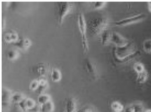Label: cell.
Segmentation results:
<instances>
[{
  "instance_id": "6da1fadb",
  "label": "cell",
  "mask_w": 151,
  "mask_h": 112,
  "mask_svg": "<svg viewBox=\"0 0 151 112\" xmlns=\"http://www.w3.org/2000/svg\"><path fill=\"white\" fill-rule=\"evenodd\" d=\"M108 24V21L106 18H95L89 21L87 29L92 36H97L106 30Z\"/></svg>"
},
{
  "instance_id": "7a4b0ae2",
  "label": "cell",
  "mask_w": 151,
  "mask_h": 112,
  "mask_svg": "<svg viewBox=\"0 0 151 112\" xmlns=\"http://www.w3.org/2000/svg\"><path fill=\"white\" fill-rule=\"evenodd\" d=\"M137 51V46L132 41L122 47H116L115 55L117 61H120L132 55Z\"/></svg>"
},
{
  "instance_id": "3957f363",
  "label": "cell",
  "mask_w": 151,
  "mask_h": 112,
  "mask_svg": "<svg viewBox=\"0 0 151 112\" xmlns=\"http://www.w3.org/2000/svg\"><path fill=\"white\" fill-rule=\"evenodd\" d=\"M78 29L81 34L82 46L85 53H87L89 50L88 40H87L86 31H87V24L86 22L84 17L82 13L78 15Z\"/></svg>"
},
{
  "instance_id": "277c9868",
  "label": "cell",
  "mask_w": 151,
  "mask_h": 112,
  "mask_svg": "<svg viewBox=\"0 0 151 112\" xmlns=\"http://www.w3.org/2000/svg\"><path fill=\"white\" fill-rule=\"evenodd\" d=\"M58 22L61 24L65 17L70 12L73 7L72 4L68 2H58L56 3Z\"/></svg>"
},
{
  "instance_id": "5b68a950",
  "label": "cell",
  "mask_w": 151,
  "mask_h": 112,
  "mask_svg": "<svg viewBox=\"0 0 151 112\" xmlns=\"http://www.w3.org/2000/svg\"><path fill=\"white\" fill-rule=\"evenodd\" d=\"M146 17V16L145 14L144 13H141L133 16L127 18L120 21H117L115 23V24L117 26H124L129 25L142 21Z\"/></svg>"
},
{
  "instance_id": "8992f818",
  "label": "cell",
  "mask_w": 151,
  "mask_h": 112,
  "mask_svg": "<svg viewBox=\"0 0 151 112\" xmlns=\"http://www.w3.org/2000/svg\"><path fill=\"white\" fill-rule=\"evenodd\" d=\"M50 71L49 64L45 63H40L37 64L34 68V73L41 78H45L48 76Z\"/></svg>"
},
{
  "instance_id": "52a82bcc",
  "label": "cell",
  "mask_w": 151,
  "mask_h": 112,
  "mask_svg": "<svg viewBox=\"0 0 151 112\" xmlns=\"http://www.w3.org/2000/svg\"><path fill=\"white\" fill-rule=\"evenodd\" d=\"M85 68L86 72L93 78H96L98 76V71L96 64L91 60L86 59L84 63Z\"/></svg>"
},
{
  "instance_id": "ba28073f",
  "label": "cell",
  "mask_w": 151,
  "mask_h": 112,
  "mask_svg": "<svg viewBox=\"0 0 151 112\" xmlns=\"http://www.w3.org/2000/svg\"><path fill=\"white\" fill-rule=\"evenodd\" d=\"M111 42L114 44L116 47H122L128 44L129 41L120 34L112 32Z\"/></svg>"
},
{
  "instance_id": "9c48e42d",
  "label": "cell",
  "mask_w": 151,
  "mask_h": 112,
  "mask_svg": "<svg viewBox=\"0 0 151 112\" xmlns=\"http://www.w3.org/2000/svg\"><path fill=\"white\" fill-rule=\"evenodd\" d=\"M12 44L18 48L24 50L28 49L30 46L31 42L29 39L26 38H19L17 41L12 43Z\"/></svg>"
},
{
  "instance_id": "30bf717a",
  "label": "cell",
  "mask_w": 151,
  "mask_h": 112,
  "mask_svg": "<svg viewBox=\"0 0 151 112\" xmlns=\"http://www.w3.org/2000/svg\"><path fill=\"white\" fill-rule=\"evenodd\" d=\"M12 93L10 90L3 87L2 91V104L3 106H7L12 101Z\"/></svg>"
},
{
  "instance_id": "8fae6325",
  "label": "cell",
  "mask_w": 151,
  "mask_h": 112,
  "mask_svg": "<svg viewBox=\"0 0 151 112\" xmlns=\"http://www.w3.org/2000/svg\"><path fill=\"white\" fill-rule=\"evenodd\" d=\"M4 39L5 41L9 43H12L16 42L19 39L17 34L13 31H10L8 32L4 36Z\"/></svg>"
},
{
  "instance_id": "7c38bea8",
  "label": "cell",
  "mask_w": 151,
  "mask_h": 112,
  "mask_svg": "<svg viewBox=\"0 0 151 112\" xmlns=\"http://www.w3.org/2000/svg\"><path fill=\"white\" fill-rule=\"evenodd\" d=\"M112 33V32L106 29L101 34V44L103 46L107 45L109 42H111Z\"/></svg>"
},
{
  "instance_id": "4fadbf2b",
  "label": "cell",
  "mask_w": 151,
  "mask_h": 112,
  "mask_svg": "<svg viewBox=\"0 0 151 112\" xmlns=\"http://www.w3.org/2000/svg\"><path fill=\"white\" fill-rule=\"evenodd\" d=\"M148 77V74L147 71L145 70L144 71L137 74V82L139 83H145L147 80Z\"/></svg>"
},
{
  "instance_id": "5bb4252c",
  "label": "cell",
  "mask_w": 151,
  "mask_h": 112,
  "mask_svg": "<svg viewBox=\"0 0 151 112\" xmlns=\"http://www.w3.org/2000/svg\"><path fill=\"white\" fill-rule=\"evenodd\" d=\"M48 87V84L45 78H41L39 80V86L37 90V92L40 94H43V93L45 91Z\"/></svg>"
},
{
  "instance_id": "9a60e30c",
  "label": "cell",
  "mask_w": 151,
  "mask_h": 112,
  "mask_svg": "<svg viewBox=\"0 0 151 112\" xmlns=\"http://www.w3.org/2000/svg\"><path fill=\"white\" fill-rule=\"evenodd\" d=\"M76 106V102L74 99L72 98H69L66 103V112H75Z\"/></svg>"
},
{
  "instance_id": "2e32d148",
  "label": "cell",
  "mask_w": 151,
  "mask_h": 112,
  "mask_svg": "<svg viewBox=\"0 0 151 112\" xmlns=\"http://www.w3.org/2000/svg\"><path fill=\"white\" fill-rule=\"evenodd\" d=\"M40 110L41 112H52L54 110V105L51 101L45 104L41 105Z\"/></svg>"
},
{
  "instance_id": "e0dca14e",
  "label": "cell",
  "mask_w": 151,
  "mask_h": 112,
  "mask_svg": "<svg viewBox=\"0 0 151 112\" xmlns=\"http://www.w3.org/2000/svg\"><path fill=\"white\" fill-rule=\"evenodd\" d=\"M52 80L54 82H59L61 78V74L57 69L53 68L51 74Z\"/></svg>"
},
{
  "instance_id": "ac0fdd59",
  "label": "cell",
  "mask_w": 151,
  "mask_h": 112,
  "mask_svg": "<svg viewBox=\"0 0 151 112\" xmlns=\"http://www.w3.org/2000/svg\"><path fill=\"white\" fill-rule=\"evenodd\" d=\"M25 98L23 94L20 92H17L12 95V101L16 103H19Z\"/></svg>"
},
{
  "instance_id": "d6986e66",
  "label": "cell",
  "mask_w": 151,
  "mask_h": 112,
  "mask_svg": "<svg viewBox=\"0 0 151 112\" xmlns=\"http://www.w3.org/2000/svg\"><path fill=\"white\" fill-rule=\"evenodd\" d=\"M19 56V53L17 50L12 49L7 53V58L10 61H14L17 59Z\"/></svg>"
},
{
  "instance_id": "ffe728a7",
  "label": "cell",
  "mask_w": 151,
  "mask_h": 112,
  "mask_svg": "<svg viewBox=\"0 0 151 112\" xmlns=\"http://www.w3.org/2000/svg\"><path fill=\"white\" fill-rule=\"evenodd\" d=\"M143 48L146 53L151 54V39L145 40L143 42Z\"/></svg>"
},
{
  "instance_id": "44dd1931",
  "label": "cell",
  "mask_w": 151,
  "mask_h": 112,
  "mask_svg": "<svg viewBox=\"0 0 151 112\" xmlns=\"http://www.w3.org/2000/svg\"><path fill=\"white\" fill-rule=\"evenodd\" d=\"M50 97L47 94H40L38 98V101L40 105H42L45 104L47 102L50 101Z\"/></svg>"
},
{
  "instance_id": "7402d4cb",
  "label": "cell",
  "mask_w": 151,
  "mask_h": 112,
  "mask_svg": "<svg viewBox=\"0 0 151 112\" xmlns=\"http://www.w3.org/2000/svg\"><path fill=\"white\" fill-rule=\"evenodd\" d=\"M133 68L134 71L137 72V74L140 73L145 70L144 64L142 63L139 62L135 63L133 65Z\"/></svg>"
},
{
  "instance_id": "603a6c76",
  "label": "cell",
  "mask_w": 151,
  "mask_h": 112,
  "mask_svg": "<svg viewBox=\"0 0 151 112\" xmlns=\"http://www.w3.org/2000/svg\"><path fill=\"white\" fill-rule=\"evenodd\" d=\"M111 108L114 112H121L123 110L124 107L118 101H114L111 104Z\"/></svg>"
},
{
  "instance_id": "cb8c5ba5",
  "label": "cell",
  "mask_w": 151,
  "mask_h": 112,
  "mask_svg": "<svg viewBox=\"0 0 151 112\" xmlns=\"http://www.w3.org/2000/svg\"><path fill=\"white\" fill-rule=\"evenodd\" d=\"M26 106L28 110H30L36 106V103L32 99L27 98L26 101Z\"/></svg>"
},
{
  "instance_id": "d4e9b609",
  "label": "cell",
  "mask_w": 151,
  "mask_h": 112,
  "mask_svg": "<svg viewBox=\"0 0 151 112\" xmlns=\"http://www.w3.org/2000/svg\"><path fill=\"white\" fill-rule=\"evenodd\" d=\"M131 106L133 112H142L143 111V106L139 103H136Z\"/></svg>"
},
{
  "instance_id": "484cf974",
  "label": "cell",
  "mask_w": 151,
  "mask_h": 112,
  "mask_svg": "<svg viewBox=\"0 0 151 112\" xmlns=\"http://www.w3.org/2000/svg\"><path fill=\"white\" fill-rule=\"evenodd\" d=\"M39 86V80L32 81L30 85L29 88L32 91H37Z\"/></svg>"
},
{
  "instance_id": "4316f807",
  "label": "cell",
  "mask_w": 151,
  "mask_h": 112,
  "mask_svg": "<svg viewBox=\"0 0 151 112\" xmlns=\"http://www.w3.org/2000/svg\"><path fill=\"white\" fill-rule=\"evenodd\" d=\"M26 98H25L23 100L18 103V106L23 110L24 112H26L28 110L26 104Z\"/></svg>"
},
{
  "instance_id": "83f0119b",
  "label": "cell",
  "mask_w": 151,
  "mask_h": 112,
  "mask_svg": "<svg viewBox=\"0 0 151 112\" xmlns=\"http://www.w3.org/2000/svg\"><path fill=\"white\" fill-rule=\"evenodd\" d=\"M106 3L104 2H96L93 4V9H101L106 5Z\"/></svg>"
},
{
  "instance_id": "f1b7e54d",
  "label": "cell",
  "mask_w": 151,
  "mask_h": 112,
  "mask_svg": "<svg viewBox=\"0 0 151 112\" xmlns=\"http://www.w3.org/2000/svg\"><path fill=\"white\" fill-rule=\"evenodd\" d=\"M40 111V108L38 105H36V106L31 110H29V112H39Z\"/></svg>"
},
{
  "instance_id": "f546056e",
  "label": "cell",
  "mask_w": 151,
  "mask_h": 112,
  "mask_svg": "<svg viewBox=\"0 0 151 112\" xmlns=\"http://www.w3.org/2000/svg\"><path fill=\"white\" fill-rule=\"evenodd\" d=\"M124 112H133L132 106H129L126 107L124 109Z\"/></svg>"
},
{
  "instance_id": "4dcf8cb0",
  "label": "cell",
  "mask_w": 151,
  "mask_h": 112,
  "mask_svg": "<svg viewBox=\"0 0 151 112\" xmlns=\"http://www.w3.org/2000/svg\"><path fill=\"white\" fill-rule=\"evenodd\" d=\"M148 9H149V10L151 12V2L148 3Z\"/></svg>"
},
{
  "instance_id": "1f68e13d",
  "label": "cell",
  "mask_w": 151,
  "mask_h": 112,
  "mask_svg": "<svg viewBox=\"0 0 151 112\" xmlns=\"http://www.w3.org/2000/svg\"><path fill=\"white\" fill-rule=\"evenodd\" d=\"M145 112H151V109H148V110H147Z\"/></svg>"
},
{
  "instance_id": "d6a6232c",
  "label": "cell",
  "mask_w": 151,
  "mask_h": 112,
  "mask_svg": "<svg viewBox=\"0 0 151 112\" xmlns=\"http://www.w3.org/2000/svg\"><path fill=\"white\" fill-rule=\"evenodd\" d=\"M60 112H66V111H65L64 110H61V111Z\"/></svg>"
},
{
  "instance_id": "836d02e7",
  "label": "cell",
  "mask_w": 151,
  "mask_h": 112,
  "mask_svg": "<svg viewBox=\"0 0 151 112\" xmlns=\"http://www.w3.org/2000/svg\"></svg>"
},
{
  "instance_id": "e575fe53",
  "label": "cell",
  "mask_w": 151,
  "mask_h": 112,
  "mask_svg": "<svg viewBox=\"0 0 151 112\" xmlns=\"http://www.w3.org/2000/svg\"><path fill=\"white\" fill-rule=\"evenodd\" d=\"M76 112V111H75V112Z\"/></svg>"
},
{
  "instance_id": "d590c367",
  "label": "cell",
  "mask_w": 151,
  "mask_h": 112,
  "mask_svg": "<svg viewBox=\"0 0 151 112\" xmlns=\"http://www.w3.org/2000/svg\"></svg>"
}]
</instances>
